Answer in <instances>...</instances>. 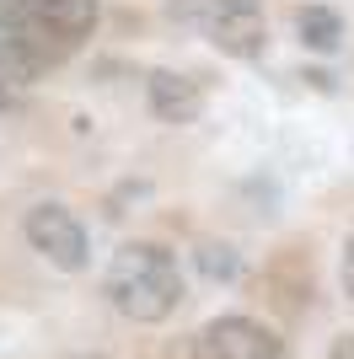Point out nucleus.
<instances>
[{
    "instance_id": "423d86ee",
    "label": "nucleus",
    "mask_w": 354,
    "mask_h": 359,
    "mask_svg": "<svg viewBox=\"0 0 354 359\" xmlns=\"http://www.w3.org/2000/svg\"><path fill=\"white\" fill-rule=\"evenodd\" d=\"M150 113L162 123H193L204 113V81L199 75H177V70H150Z\"/></svg>"
},
{
    "instance_id": "6e6552de",
    "label": "nucleus",
    "mask_w": 354,
    "mask_h": 359,
    "mask_svg": "<svg viewBox=\"0 0 354 359\" xmlns=\"http://www.w3.org/2000/svg\"><path fill=\"white\" fill-rule=\"evenodd\" d=\"M199 273L215 279V285H231L236 273H242V263H236L231 247H215V241H209V247H199Z\"/></svg>"
},
{
    "instance_id": "20e7f679",
    "label": "nucleus",
    "mask_w": 354,
    "mask_h": 359,
    "mask_svg": "<svg viewBox=\"0 0 354 359\" xmlns=\"http://www.w3.org/2000/svg\"><path fill=\"white\" fill-rule=\"evenodd\" d=\"M199 359H290L284 354V338L252 316H215L199 344H193Z\"/></svg>"
},
{
    "instance_id": "9d476101",
    "label": "nucleus",
    "mask_w": 354,
    "mask_h": 359,
    "mask_svg": "<svg viewBox=\"0 0 354 359\" xmlns=\"http://www.w3.org/2000/svg\"><path fill=\"white\" fill-rule=\"evenodd\" d=\"M327 359H354V332H343V338H339V344H333V348H327Z\"/></svg>"
},
{
    "instance_id": "1a4fd4ad",
    "label": "nucleus",
    "mask_w": 354,
    "mask_h": 359,
    "mask_svg": "<svg viewBox=\"0 0 354 359\" xmlns=\"http://www.w3.org/2000/svg\"><path fill=\"white\" fill-rule=\"evenodd\" d=\"M339 279H343V295L354 300V225H349V236H343V269H339Z\"/></svg>"
},
{
    "instance_id": "f257e3e1",
    "label": "nucleus",
    "mask_w": 354,
    "mask_h": 359,
    "mask_svg": "<svg viewBox=\"0 0 354 359\" xmlns=\"http://www.w3.org/2000/svg\"><path fill=\"white\" fill-rule=\"evenodd\" d=\"M97 27V0H0V75L32 86L59 70Z\"/></svg>"
},
{
    "instance_id": "7ed1b4c3",
    "label": "nucleus",
    "mask_w": 354,
    "mask_h": 359,
    "mask_svg": "<svg viewBox=\"0 0 354 359\" xmlns=\"http://www.w3.org/2000/svg\"><path fill=\"white\" fill-rule=\"evenodd\" d=\"M172 22H188L231 60H258L268 48V22L258 0H172Z\"/></svg>"
},
{
    "instance_id": "0eeeda50",
    "label": "nucleus",
    "mask_w": 354,
    "mask_h": 359,
    "mask_svg": "<svg viewBox=\"0 0 354 359\" xmlns=\"http://www.w3.org/2000/svg\"><path fill=\"white\" fill-rule=\"evenodd\" d=\"M295 32H301V43L317 48V54H333L343 43V16L333 6H301L295 11Z\"/></svg>"
},
{
    "instance_id": "39448f33",
    "label": "nucleus",
    "mask_w": 354,
    "mask_h": 359,
    "mask_svg": "<svg viewBox=\"0 0 354 359\" xmlns=\"http://www.w3.org/2000/svg\"><path fill=\"white\" fill-rule=\"evenodd\" d=\"M22 231H27L32 252H44L54 269H65V273L86 269V231H81V220L65 204H32Z\"/></svg>"
},
{
    "instance_id": "9b49d317",
    "label": "nucleus",
    "mask_w": 354,
    "mask_h": 359,
    "mask_svg": "<svg viewBox=\"0 0 354 359\" xmlns=\"http://www.w3.org/2000/svg\"><path fill=\"white\" fill-rule=\"evenodd\" d=\"M6 107H16V86L6 81V75H0V113H6Z\"/></svg>"
},
{
    "instance_id": "f03ea898",
    "label": "nucleus",
    "mask_w": 354,
    "mask_h": 359,
    "mask_svg": "<svg viewBox=\"0 0 354 359\" xmlns=\"http://www.w3.org/2000/svg\"><path fill=\"white\" fill-rule=\"evenodd\" d=\"M103 295L113 300L118 316H129V322H166L177 311V300H183V269H177V257L156 241H124L113 252L103 273Z\"/></svg>"
}]
</instances>
